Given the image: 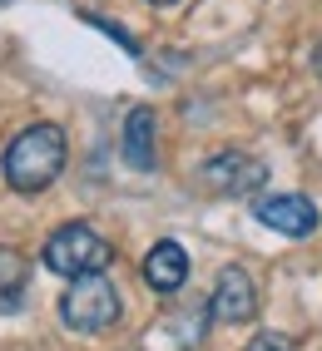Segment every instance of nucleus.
<instances>
[{
	"label": "nucleus",
	"instance_id": "obj_3",
	"mask_svg": "<svg viewBox=\"0 0 322 351\" xmlns=\"http://www.w3.org/2000/svg\"><path fill=\"white\" fill-rule=\"evenodd\" d=\"M40 257H45V267L55 277H84V272H104L114 252L89 223H65V228H55L50 238H45Z\"/></svg>",
	"mask_w": 322,
	"mask_h": 351
},
{
	"label": "nucleus",
	"instance_id": "obj_2",
	"mask_svg": "<svg viewBox=\"0 0 322 351\" xmlns=\"http://www.w3.org/2000/svg\"><path fill=\"white\" fill-rule=\"evenodd\" d=\"M119 287L109 282L104 272H84V277H70V292L60 297V322L80 337H100L119 322Z\"/></svg>",
	"mask_w": 322,
	"mask_h": 351
},
{
	"label": "nucleus",
	"instance_id": "obj_6",
	"mask_svg": "<svg viewBox=\"0 0 322 351\" xmlns=\"http://www.w3.org/2000/svg\"><path fill=\"white\" fill-rule=\"evenodd\" d=\"M258 223L273 228V232H283V238H312V232L322 228V213L303 193H273V198L258 203Z\"/></svg>",
	"mask_w": 322,
	"mask_h": 351
},
{
	"label": "nucleus",
	"instance_id": "obj_12",
	"mask_svg": "<svg viewBox=\"0 0 322 351\" xmlns=\"http://www.w3.org/2000/svg\"><path fill=\"white\" fill-rule=\"evenodd\" d=\"M149 5H179V0H149Z\"/></svg>",
	"mask_w": 322,
	"mask_h": 351
},
{
	"label": "nucleus",
	"instance_id": "obj_5",
	"mask_svg": "<svg viewBox=\"0 0 322 351\" xmlns=\"http://www.w3.org/2000/svg\"><path fill=\"white\" fill-rule=\"evenodd\" d=\"M209 317L223 322V326H243L258 317V287H253V277L243 267L228 263L214 282V297H209Z\"/></svg>",
	"mask_w": 322,
	"mask_h": 351
},
{
	"label": "nucleus",
	"instance_id": "obj_7",
	"mask_svg": "<svg viewBox=\"0 0 322 351\" xmlns=\"http://www.w3.org/2000/svg\"><path fill=\"white\" fill-rule=\"evenodd\" d=\"M144 282L154 292H183V282H189V252H183V243L164 238V243H154L149 257H144Z\"/></svg>",
	"mask_w": 322,
	"mask_h": 351
},
{
	"label": "nucleus",
	"instance_id": "obj_1",
	"mask_svg": "<svg viewBox=\"0 0 322 351\" xmlns=\"http://www.w3.org/2000/svg\"><path fill=\"white\" fill-rule=\"evenodd\" d=\"M65 158H70V138L60 124H30L20 129L5 154H0V173L15 193H45L50 183L65 173Z\"/></svg>",
	"mask_w": 322,
	"mask_h": 351
},
{
	"label": "nucleus",
	"instance_id": "obj_9",
	"mask_svg": "<svg viewBox=\"0 0 322 351\" xmlns=\"http://www.w3.org/2000/svg\"><path fill=\"white\" fill-rule=\"evenodd\" d=\"M25 287H30V263H25V252L0 247V312H20Z\"/></svg>",
	"mask_w": 322,
	"mask_h": 351
},
{
	"label": "nucleus",
	"instance_id": "obj_4",
	"mask_svg": "<svg viewBox=\"0 0 322 351\" xmlns=\"http://www.w3.org/2000/svg\"><path fill=\"white\" fill-rule=\"evenodd\" d=\"M198 178H203V189L218 193V198H248V193H258V189H263L268 169H263V163L253 158V154L228 149V154H214L209 163H203Z\"/></svg>",
	"mask_w": 322,
	"mask_h": 351
},
{
	"label": "nucleus",
	"instance_id": "obj_8",
	"mask_svg": "<svg viewBox=\"0 0 322 351\" xmlns=\"http://www.w3.org/2000/svg\"><path fill=\"white\" fill-rule=\"evenodd\" d=\"M154 134H159V119H154L149 104H139V109L124 114V163H129V169H139V173H154L159 169Z\"/></svg>",
	"mask_w": 322,
	"mask_h": 351
},
{
	"label": "nucleus",
	"instance_id": "obj_11",
	"mask_svg": "<svg viewBox=\"0 0 322 351\" xmlns=\"http://www.w3.org/2000/svg\"><path fill=\"white\" fill-rule=\"evenodd\" d=\"M312 69H317V75H322V45H317V55H312Z\"/></svg>",
	"mask_w": 322,
	"mask_h": 351
},
{
	"label": "nucleus",
	"instance_id": "obj_10",
	"mask_svg": "<svg viewBox=\"0 0 322 351\" xmlns=\"http://www.w3.org/2000/svg\"><path fill=\"white\" fill-rule=\"evenodd\" d=\"M243 351H292V337H283V332H263V337H253Z\"/></svg>",
	"mask_w": 322,
	"mask_h": 351
}]
</instances>
